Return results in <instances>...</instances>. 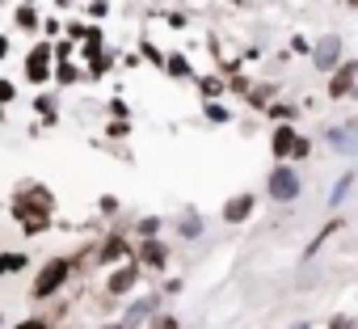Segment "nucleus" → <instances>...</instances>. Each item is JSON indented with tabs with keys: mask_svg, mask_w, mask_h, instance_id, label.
I'll list each match as a JSON object with an SVG mask.
<instances>
[{
	"mask_svg": "<svg viewBox=\"0 0 358 329\" xmlns=\"http://www.w3.org/2000/svg\"><path fill=\"white\" fill-rule=\"evenodd\" d=\"M0 55H5V38H0Z\"/></svg>",
	"mask_w": 358,
	"mask_h": 329,
	"instance_id": "nucleus-19",
	"label": "nucleus"
},
{
	"mask_svg": "<svg viewBox=\"0 0 358 329\" xmlns=\"http://www.w3.org/2000/svg\"><path fill=\"white\" fill-rule=\"evenodd\" d=\"M135 287V266H127V270H114V279H110V291H131Z\"/></svg>",
	"mask_w": 358,
	"mask_h": 329,
	"instance_id": "nucleus-8",
	"label": "nucleus"
},
{
	"mask_svg": "<svg viewBox=\"0 0 358 329\" xmlns=\"http://www.w3.org/2000/svg\"><path fill=\"white\" fill-rule=\"evenodd\" d=\"M345 190H350V178H341V182H337V190H333V207L345 199Z\"/></svg>",
	"mask_w": 358,
	"mask_h": 329,
	"instance_id": "nucleus-13",
	"label": "nucleus"
},
{
	"mask_svg": "<svg viewBox=\"0 0 358 329\" xmlns=\"http://www.w3.org/2000/svg\"><path fill=\"white\" fill-rule=\"evenodd\" d=\"M17 329H51V325H47V321H22Z\"/></svg>",
	"mask_w": 358,
	"mask_h": 329,
	"instance_id": "nucleus-16",
	"label": "nucleus"
},
{
	"mask_svg": "<svg viewBox=\"0 0 358 329\" xmlns=\"http://www.w3.org/2000/svg\"><path fill=\"white\" fill-rule=\"evenodd\" d=\"M350 5H354V9H358V0H350Z\"/></svg>",
	"mask_w": 358,
	"mask_h": 329,
	"instance_id": "nucleus-20",
	"label": "nucleus"
},
{
	"mask_svg": "<svg viewBox=\"0 0 358 329\" xmlns=\"http://www.w3.org/2000/svg\"><path fill=\"white\" fill-rule=\"evenodd\" d=\"M295 329H308V325H295Z\"/></svg>",
	"mask_w": 358,
	"mask_h": 329,
	"instance_id": "nucleus-21",
	"label": "nucleus"
},
{
	"mask_svg": "<svg viewBox=\"0 0 358 329\" xmlns=\"http://www.w3.org/2000/svg\"><path fill=\"white\" fill-rule=\"evenodd\" d=\"M354 93H358V89H354Z\"/></svg>",
	"mask_w": 358,
	"mask_h": 329,
	"instance_id": "nucleus-22",
	"label": "nucleus"
},
{
	"mask_svg": "<svg viewBox=\"0 0 358 329\" xmlns=\"http://www.w3.org/2000/svg\"><path fill=\"white\" fill-rule=\"evenodd\" d=\"M68 283V262L59 258V262H47L43 266V274H38V283H34V295L43 300V295H51V291H59Z\"/></svg>",
	"mask_w": 358,
	"mask_h": 329,
	"instance_id": "nucleus-1",
	"label": "nucleus"
},
{
	"mask_svg": "<svg viewBox=\"0 0 358 329\" xmlns=\"http://www.w3.org/2000/svg\"><path fill=\"white\" fill-rule=\"evenodd\" d=\"M354 76H358V64L354 59H345L337 72H333V80H329V97H341V93H354L358 85H354Z\"/></svg>",
	"mask_w": 358,
	"mask_h": 329,
	"instance_id": "nucleus-3",
	"label": "nucleus"
},
{
	"mask_svg": "<svg viewBox=\"0 0 358 329\" xmlns=\"http://www.w3.org/2000/svg\"><path fill=\"white\" fill-rule=\"evenodd\" d=\"M295 195H299V178H295L291 169H274V174H270V199L291 203Z\"/></svg>",
	"mask_w": 358,
	"mask_h": 329,
	"instance_id": "nucleus-2",
	"label": "nucleus"
},
{
	"mask_svg": "<svg viewBox=\"0 0 358 329\" xmlns=\"http://www.w3.org/2000/svg\"><path fill=\"white\" fill-rule=\"evenodd\" d=\"M341 59V43L337 38H324L320 47H316V68H333Z\"/></svg>",
	"mask_w": 358,
	"mask_h": 329,
	"instance_id": "nucleus-5",
	"label": "nucleus"
},
{
	"mask_svg": "<svg viewBox=\"0 0 358 329\" xmlns=\"http://www.w3.org/2000/svg\"><path fill=\"white\" fill-rule=\"evenodd\" d=\"M253 211V195H241V199H232L228 207H224V220H232V224H241L245 216Z\"/></svg>",
	"mask_w": 358,
	"mask_h": 329,
	"instance_id": "nucleus-6",
	"label": "nucleus"
},
{
	"mask_svg": "<svg viewBox=\"0 0 358 329\" xmlns=\"http://www.w3.org/2000/svg\"><path fill=\"white\" fill-rule=\"evenodd\" d=\"M118 253H127V245H122V241H118V237H114V241H110V245H106V253H101V258H106V262H114V258H118Z\"/></svg>",
	"mask_w": 358,
	"mask_h": 329,
	"instance_id": "nucleus-12",
	"label": "nucleus"
},
{
	"mask_svg": "<svg viewBox=\"0 0 358 329\" xmlns=\"http://www.w3.org/2000/svg\"><path fill=\"white\" fill-rule=\"evenodd\" d=\"M152 304H156V300H139V304H135V308H131V316H127V321H122V325H127V329H131V325H139V321H143V316H148V312H152Z\"/></svg>",
	"mask_w": 358,
	"mask_h": 329,
	"instance_id": "nucleus-9",
	"label": "nucleus"
},
{
	"mask_svg": "<svg viewBox=\"0 0 358 329\" xmlns=\"http://www.w3.org/2000/svg\"><path fill=\"white\" fill-rule=\"evenodd\" d=\"M22 266H26V253H5V258H0V274H13Z\"/></svg>",
	"mask_w": 358,
	"mask_h": 329,
	"instance_id": "nucleus-10",
	"label": "nucleus"
},
{
	"mask_svg": "<svg viewBox=\"0 0 358 329\" xmlns=\"http://www.w3.org/2000/svg\"><path fill=\"white\" fill-rule=\"evenodd\" d=\"M207 114H211L215 122H224V118H228V110H224V106H207Z\"/></svg>",
	"mask_w": 358,
	"mask_h": 329,
	"instance_id": "nucleus-15",
	"label": "nucleus"
},
{
	"mask_svg": "<svg viewBox=\"0 0 358 329\" xmlns=\"http://www.w3.org/2000/svg\"><path fill=\"white\" fill-rule=\"evenodd\" d=\"M143 262H148V266H160V262H164V249H160L156 241H148V245H143Z\"/></svg>",
	"mask_w": 358,
	"mask_h": 329,
	"instance_id": "nucleus-11",
	"label": "nucleus"
},
{
	"mask_svg": "<svg viewBox=\"0 0 358 329\" xmlns=\"http://www.w3.org/2000/svg\"><path fill=\"white\" fill-rule=\"evenodd\" d=\"M329 329H350V321H345V316H333V321H329Z\"/></svg>",
	"mask_w": 358,
	"mask_h": 329,
	"instance_id": "nucleus-17",
	"label": "nucleus"
},
{
	"mask_svg": "<svg viewBox=\"0 0 358 329\" xmlns=\"http://www.w3.org/2000/svg\"><path fill=\"white\" fill-rule=\"evenodd\" d=\"M182 232H186V237H194V232H199V220H194V216H186V220H182Z\"/></svg>",
	"mask_w": 358,
	"mask_h": 329,
	"instance_id": "nucleus-14",
	"label": "nucleus"
},
{
	"mask_svg": "<svg viewBox=\"0 0 358 329\" xmlns=\"http://www.w3.org/2000/svg\"><path fill=\"white\" fill-rule=\"evenodd\" d=\"M329 144L337 148V152H358V122H345V127H333L329 131Z\"/></svg>",
	"mask_w": 358,
	"mask_h": 329,
	"instance_id": "nucleus-4",
	"label": "nucleus"
},
{
	"mask_svg": "<svg viewBox=\"0 0 358 329\" xmlns=\"http://www.w3.org/2000/svg\"><path fill=\"white\" fill-rule=\"evenodd\" d=\"M106 329H127V325H106Z\"/></svg>",
	"mask_w": 358,
	"mask_h": 329,
	"instance_id": "nucleus-18",
	"label": "nucleus"
},
{
	"mask_svg": "<svg viewBox=\"0 0 358 329\" xmlns=\"http://www.w3.org/2000/svg\"><path fill=\"white\" fill-rule=\"evenodd\" d=\"M295 144H299V139H295V131H291V127H278V131H274V156L295 152Z\"/></svg>",
	"mask_w": 358,
	"mask_h": 329,
	"instance_id": "nucleus-7",
	"label": "nucleus"
}]
</instances>
